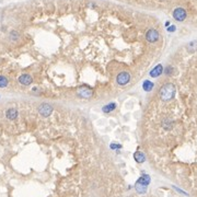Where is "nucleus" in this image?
I'll use <instances>...</instances> for the list:
<instances>
[{
    "label": "nucleus",
    "mask_w": 197,
    "mask_h": 197,
    "mask_svg": "<svg viewBox=\"0 0 197 197\" xmlns=\"http://www.w3.org/2000/svg\"><path fill=\"white\" fill-rule=\"evenodd\" d=\"M175 92H176V88L173 83H165L161 87L159 91V95L160 99L164 102L167 101H171L172 99H174L175 97Z\"/></svg>",
    "instance_id": "nucleus-1"
},
{
    "label": "nucleus",
    "mask_w": 197,
    "mask_h": 197,
    "mask_svg": "<svg viewBox=\"0 0 197 197\" xmlns=\"http://www.w3.org/2000/svg\"><path fill=\"white\" fill-rule=\"evenodd\" d=\"M151 182V179L148 174H142L139 177V180L136 182L135 184V190L137 191V193L139 194H145L147 192V187L148 185Z\"/></svg>",
    "instance_id": "nucleus-2"
},
{
    "label": "nucleus",
    "mask_w": 197,
    "mask_h": 197,
    "mask_svg": "<svg viewBox=\"0 0 197 197\" xmlns=\"http://www.w3.org/2000/svg\"><path fill=\"white\" fill-rule=\"evenodd\" d=\"M129 81H130V75L127 71H120L117 75V77H116V82L120 85H127Z\"/></svg>",
    "instance_id": "nucleus-3"
},
{
    "label": "nucleus",
    "mask_w": 197,
    "mask_h": 197,
    "mask_svg": "<svg viewBox=\"0 0 197 197\" xmlns=\"http://www.w3.org/2000/svg\"><path fill=\"white\" fill-rule=\"evenodd\" d=\"M53 112V106L48 103H42L38 106V113L42 115L43 117H48Z\"/></svg>",
    "instance_id": "nucleus-4"
},
{
    "label": "nucleus",
    "mask_w": 197,
    "mask_h": 197,
    "mask_svg": "<svg viewBox=\"0 0 197 197\" xmlns=\"http://www.w3.org/2000/svg\"><path fill=\"white\" fill-rule=\"evenodd\" d=\"M186 17H187V12L183 8H176V9H174V11H173V18H174L176 21H179V22L184 21L185 19H186Z\"/></svg>",
    "instance_id": "nucleus-5"
},
{
    "label": "nucleus",
    "mask_w": 197,
    "mask_h": 197,
    "mask_svg": "<svg viewBox=\"0 0 197 197\" xmlns=\"http://www.w3.org/2000/svg\"><path fill=\"white\" fill-rule=\"evenodd\" d=\"M159 37H160L159 32L157 30H155V29H150L146 33V40L150 43H156L159 40Z\"/></svg>",
    "instance_id": "nucleus-6"
},
{
    "label": "nucleus",
    "mask_w": 197,
    "mask_h": 197,
    "mask_svg": "<svg viewBox=\"0 0 197 197\" xmlns=\"http://www.w3.org/2000/svg\"><path fill=\"white\" fill-rule=\"evenodd\" d=\"M78 95L82 99H90L93 95V91L89 88H80L78 90Z\"/></svg>",
    "instance_id": "nucleus-7"
},
{
    "label": "nucleus",
    "mask_w": 197,
    "mask_h": 197,
    "mask_svg": "<svg viewBox=\"0 0 197 197\" xmlns=\"http://www.w3.org/2000/svg\"><path fill=\"white\" fill-rule=\"evenodd\" d=\"M162 73H163V67L161 64H159V65H157L151 71H150L149 75H150V77H152V78H157V77H159L160 75H162Z\"/></svg>",
    "instance_id": "nucleus-8"
},
{
    "label": "nucleus",
    "mask_w": 197,
    "mask_h": 197,
    "mask_svg": "<svg viewBox=\"0 0 197 197\" xmlns=\"http://www.w3.org/2000/svg\"><path fill=\"white\" fill-rule=\"evenodd\" d=\"M19 82L21 83V85H29L32 83V77H31L30 75H26V73H24V75H21L20 77H19Z\"/></svg>",
    "instance_id": "nucleus-9"
},
{
    "label": "nucleus",
    "mask_w": 197,
    "mask_h": 197,
    "mask_svg": "<svg viewBox=\"0 0 197 197\" xmlns=\"http://www.w3.org/2000/svg\"><path fill=\"white\" fill-rule=\"evenodd\" d=\"M134 159L137 163H144L146 161V156L141 151H136L134 153Z\"/></svg>",
    "instance_id": "nucleus-10"
},
{
    "label": "nucleus",
    "mask_w": 197,
    "mask_h": 197,
    "mask_svg": "<svg viewBox=\"0 0 197 197\" xmlns=\"http://www.w3.org/2000/svg\"><path fill=\"white\" fill-rule=\"evenodd\" d=\"M6 116H7L8 120H15L18 116V111L15 110V108H9V110L6 112Z\"/></svg>",
    "instance_id": "nucleus-11"
},
{
    "label": "nucleus",
    "mask_w": 197,
    "mask_h": 197,
    "mask_svg": "<svg viewBox=\"0 0 197 197\" xmlns=\"http://www.w3.org/2000/svg\"><path fill=\"white\" fill-rule=\"evenodd\" d=\"M142 89H144L146 92H149V91H151L152 89H153V83H152L151 81H149V80H145L144 83H142Z\"/></svg>",
    "instance_id": "nucleus-12"
},
{
    "label": "nucleus",
    "mask_w": 197,
    "mask_h": 197,
    "mask_svg": "<svg viewBox=\"0 0 197 197\" xmlns=\"http://www.w3.org/2000/svg\"><path fill=\"white\" fill-rule=\"evenodd\" d=\"M116 103H110V104L105 105V106H103V112L104 113H111L113 112V111L116 108Z\"/></svg>",
    "instance_id": "nucleus-13"
},
{
    "label": "nucleus",
    "mask_w": 197,
    "mask_h": 197,
    "mask_svg": "<svg viewBox=\"0 0 197 197\" xmlns=\"http://www.w3.org/2000/svg\"><path fill=\"white\" fill-rule=\"evenodd\" d=\"M9 83L8 79L5 77V76H0V88H6Z\"/></svg>",
    "instance_id": "nucleus-14"
},
{
    "label": "nucleus",
    "mask_w": 197,
    "mask_h": 197,
    "mask_svg": "<svg viewBox=\"0 0 197 197\" xmlns=\"http://www.w3.org/2000/svg\"><path fill=\"white\" fill-rule=\"evenodd\" d=\"M187 49H188V52H194V50L197 49V42H191L188 45H187Z\"/></svg>",
    "instance_id": "nucleus-15"
},
{
    "label": "nucleus",
    "mask_w": 197,
    "mask_h": 197,
    "mask_svg": "<svg viewBox=\"0 0 197 197\" xmlns=\"http://www.w3.org/2000/svg\"><path fill=\"white\" fill-rule=\"evenodd\" d=\"M163 73H164L167 76H171V75H173V73H174V68H173L172 66H167V67L163 70Z\"/></svg>",
    "instance_id": "nucleus-16"
},
{
    "label": "nucleus",
    "mask_w": 197,
    "mask_h": 197,
    "mask_svg": "<svg viewBox=\"0 0 197 197\" xmlns=\"http://www.w3.org/2000/svg\"><path fill=\"white\" fill-rule=\"evenodd\" d=\"M173 188H174V190H176V191H177V192H179V193H181V194H184V195H188V194H187V193H186V192H184V191L180 190V188H177V187H176V186H173Z\"/></svg>",
    "instance_id": "nucleus-17"
},
{
    "label": "nucleus",
    "mask_w": 197,
    "mask_h": 197,
    "mask_svg": "<svg viewBox=\"0 0 197 197\" xmlns=\"http://www.w3.org/2000/svg\"><path fill=\"white\" fill-rule=\"evenodd\" d=\"M175 29H176V28H175L174 25H171V26H169V28H167V31H169V32H174Z\"/></svg>",
    "instance_id": "nucleus-18"
}]
</instances>
